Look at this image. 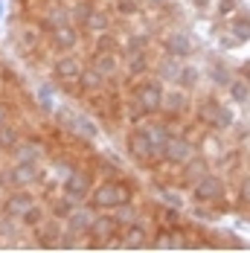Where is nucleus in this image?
Here are the masks:
<instances>
[{
	"label": "nucleus",
	"mask_w": 250,
	"mask_h": 253,
	"mask_svg": "<svg viewBox=\"0 0 250 253\" xmlns=\"http://www.w3.org/2000/svg\"><path fill=\"white\" fill-rule=\"evenodd\" d=\"M38 152H41L38 146H24V149H21V154H18V157H21V163H32V160L38 157Z\"/></svg>",
	"instance_id": "25"
},
{
	"label": "nucleus",
	"mask_w": 250,
	"mask_h": 253,
	"mask_svg": "<svg viewBox=\"0 0 250 253\" xmlns=\"http://www.w3.org/2000/svg\"><path fill=\"white\" fill-rule=\"evenodd\" d=\"M177 73H180V61H166L163 70H160L163 79H175V82H177Z\"/></svg>",
	"instance_id": "22"
},
{
	"label": "nucleus",
	"mask_w": 250,
	"mask_h": 253,
	"mask_svg": "<svg viewBox=\"0 0 250 253\" xmlns=\"http://www.w3.org/2000/svg\"><path fill=\"white\" fill-rule=\"evenodd\" d=\"M224 195V183L218 175H204L201 180H195V198L198 201H218Z\"/></svg>",
	"instance_id": "2"
},
{
	"label": "nucleus",
	"mask_w": 250,
	"mask_h": 253,
	"mask_svg": "<svg viewBox=\"0 0 250 253\" xmlns=\"http://www.w3.org/2000/svg\"><path fill=\"white\" fill-rule=\"evenodd\" d=\"M151 3H166V0H151Z\"/></svg>",
	"instance_id": "33"
},
{
	"label": "nucleus",
	"mask_w": 250,
	"mask_h": 253,
	"mask_svg": "<svg viewBox=\"0 0 250 253\" xmlns=\"http://www.w3.org/2000/svg\"><path fill=\"white\" fill-rule=\"evenodd\" d=\"M3 120H6V111H3V108H0V126H3Z\"/></svg>",
	"instance_id": "32"
},
{
	"label": "nucleus",
	"mask_w": 250,
	"mask_h": 253,
	"mask_svg": "<svg viewBox=\"0 0 250 253\" xmlns=\"http://www.w3.org/2000/svg\"><path fill=\"white\" fill-rule=\"evenodd\" d=\"M198 82V70L195 67H180V73H177V84L180 87H192Z\"/></svg>",
	"instance_id": "17"
},
{
	"label": "nucleus",
	"mask_w": 250,
	"mask_h": 253,
	"mask_svg": "<svg viewBox=\"0 0 250 253\" xmlns=\"http://www.w3.org/2000/svg\"><path fill=\"white\" fill-rule=\"evenodd\" d=\"M146 134H149V143H151V154L154 157H163L166 154V146H169V131L163 126H151V128H146Z\"/></svg>",
	"instance_id": "6"
},
{
	"label": "nucleus",
	"mask_w": 250,
	"mask_h": 253,
	"mask_svg": "<svg viewBox=\"0 0 250 253\" xmlns=\"http://www.w3.org/2000/svg\"><path fill=\"white\" fill-rule=\"evenodd\" d=\"M169 163H175V166H183V163H189L192 157H195V149L186 143V140H180V137H172L169 140V146H166V154H163Z\"/></svg>",
	"instance_id": "4"
},
{
	"label": "nucleus",
	"mask_w": 250,
	"mask_h": 253,
	"mask_svg": "<svg viewBox=\"0 0 250 253\" xmlns=\"http://www.w3.org/2000/svg\"><path fill=\"white\" fill-rule=\"evenodd\" d=\"M12 180H15V183H29V180H35V166H32V163H21V166L12 172Z\"/></svg>",
	"instance_id": "14"
},
{
	"label": "nucleus",
	"mask_w": 250,
	"mask_h": 253,
	"mask_svg": "<svg viewBox=\"0 0 250 253\" xmlns=\"http://www.w3.org/2000/svg\"><path fill=\"white\" fill-rule=\"evenodd\" d=\"M114 230H117V221H111V218H93V224H90V239H93V242H108V239L114 236Z\"/></svg>",
	"instance_id": "9"
},
{
	"label": "nucleus",
	"mask_w": 250,
	"mask_h": 253,
	"mask_svg": "<svg viewBox=\"0 0 250 253\" xmlns=\"http://www.w3.org/2000/svg\"><path fill=\"white\" fill-rule=\"evenodd\" d=\"M204 120H209L215 128H227L233 123V114H230V108H221V105H215V102H204Z\"/></svg>",
	"instance_id": "5"
},
{
	"label": "nucleus",
	"mask_w": 250,
	"mask_h": 253,
	"mask_svg": "<svg viewBox=\"0 0 250 253\" xmlns=\"http://www.w3.org/2000/svg\"><path fill=\"white\" fill-rule=\"evenodd\" d=\"M125 248H143L146 245V233L140 227H131L128 233H125V242H123Z\"/></svg>",
	"instance_id": "15"
},
{
	"label": "nucleus",
	"mask_w": 250,
	"mask_h": 253,
	"mask_svg": "<svg viewBox=\"0 0 250 253\" xmlns=\"http://www.w3.org/2000/svg\"><path fill=\"white\" fill-rule=\"evenodd\" d=\"M55 35H58V38H55V41H58V47H73V44H76V29H70V26H61Z\"/></svg>",
	"instance_id": "18"
},
{
	"label": "nucleus",
	"mask_w": 250,
	"mask_h": 253,
	"mask_svg": "<svg viewBox=\"0 0 250 253\" xmlns=\"http://www.w3.org/2000/svg\"><path fill=\"white\" fill-rule=\"evenodd\" d=\"M67 224H70V230H76V233L90 230V224H93V215H90L87 210H79V212H70V215H67Z\"/></svg>",
	"instance_id": "12"
},
{
	"label": "nucleus",
	"mask_w": 250,
	"mask_h": 253,
	"mask_svg": "<svg viewBox=\"0 0 250 253\" xmlns=\"http://www.w3.org/2000/svg\"><path fill=\"white\" fill-rule=\"evenodd\" d=\"M166 47L172 52V58H186V55L192 52V38H189L186 32H175V35L166 41Z\"/></svg>",
	"instance_id": "7"
},
{
	"label": "nucleus",
	"mask_w": 250,
	"mask_h": 253,
	"mask_svg": "<svg viewBox=\"0 0 250 253\" xmlns=\"http://www.w3.org/2000/svg\"><path fill=\"white\" fill-rule=\"evenodd\" d=\"M87 26H96V29H102V26H105V18H102V15H96V18H87Z\"/></svg>",
	"instance_id": "29"
},
{
	"label": "nucleus",
	"mask_w": 250,
	"mask_h": 253,
	"mask_svg": "<svg viewBox=\"0 0 250 253\" xmlns=\"http://www.w3.org/2000/svg\"><path fill=\"white\" fill-rule=\"evenodd\" d=\"M6 210H9V215H26L32 210V198L29 195H12L9 204H6Z\"/></svg>",
	"instance_id": "13"
},
{
	"label": "nucleus",
	"mask_w": 250,
	"mask_h": 253,
	"mask_svg": "<svg viewBox=\"0 0 250 253\" xmlns=\"http://www.w3.org/2000/svg\"><path fill=\"white\" fill-rule=\"evenodd\" d=\"M239 198H242L245 204H250V177H245V180H242V189H239Z\"/></svg>",
	"instance_id": "27"
},
{
	"label": "nucleus",
	"mask_w": 250,
	"mask_h": 253,
	"mask_svg": "<svg viewBox=\"0 0 250 253\" xmlns=\"http://www.w3.org/2000/svg\"><path fill=\"white\" fill-rule=\"evenodd\" d=\"M163 105H166L169 111H180V105H186V96H183L180 90H177V93H169V96L163 99Z\"/></svg>",
	"instance_id": "20"
},
{
	"label": "nucleus",
	"mask_w": 250,
	"mask_h": 253,
	"mask_svg": "<svg viewBox=\"0 0 250 253\" xmlns=\"http://www.w3.org/2000/svg\"><path fill=\"white\" fill-rule=\"evenodd\" d=\"M207 175V160H201V157H192L189 163H183V177L186 180H201V177Z\"/></svg>",
	"instance_id": "11"
},
{
	"label": "nucleus",
	"mask_w": 250,
	"mask_h": 253,
	"mask_svg": "<svg viewBox=\"0 0 250 253\" xmlns=\"http://www.w3.org/2000/svg\"><path fill=\"white\" fill-rule=\"evenodd\" d=\"M125 201H128V192L120 183H102L93 192V204L96 207H123Z\"/></svg>",
	"instance_id": "1"
},
{
	"label": "nucleus",
	"mask_w": 250,
	"mask_h": 253,
	"mask_svg": "<svg viewBox=\"0 0 250 253\" xmlns=\"http://www.w3.org/2000/svg\"><path fill=\"white\" fill-rule=\"evenodd\" d=\"M245 76H248V84H250V64H245Z\"/></svg>",
	"instance_id": "31"
},
{
	"label": "nucleus",
	"mask_w": 250,
	"mask_h": 253,
	"mask_svg": "<svg viewBox=\"0 0 250 253\" xmlns=\"http://www.w3.org/2000/svg\"><path fill=\"white\" fill-rule=\"evenodd\" d=\"M55 212H58V215H70V212H73V207H70V204H58V207H55Z\"/></svg>",
	"instance_id": "30"
},
{
	"label": "nucleus",
	"mask_w": 250,
	"mask_h": 253,
	"mask_svg": "<svg viewBox=\"0 0 250 253\" xmlns=\"http://www.w3.org/2000/svg\"><path fill=\"white\" fill-rule=\"evenodd\" d=\"M79 128H82V134H90V137L96 134V126H93V123H87V120H79Z\"/></svg>",
	"instance_id": "28"
},
{
	"label": "nucleus",
	"mask_w": 250,
	"mask_h": 253,
	"mask_svg": "<svg viewBox=\"0 0 250 253\" xmlns=\"http://www.w3.org/2000/svg\"><path fill=\"white\" fill-rule=\"evenodd\" d=\"M96 70H99L102 76H111V73L117 70V61H114V55H99V58H96Z\"/></svg>",
	"instance_id": "19"
},
{
	"label": "nucleus",
	"mask_w": 250,
	"mask_h": 253,
	"mask_svg": "<svg viewBox=\"0 0 250 253\" xmlns=\"http://www.w3.org/2000/svg\"><path fill=\"white\" fill-rule=\"evenodd\" d=\"M143 70H146V55L131 58V73H143Z\"/></svg>",
	"instance_id": "26"
},
{
	"label": "nucleus",
	"mask_w": 250,
	"mask_h": 253,
	"mask_svg": "<svg viewBox=\"0 0 250 253\" xmlns=\"http://www.w3.org/2000/svg\"><path fill=\"white\" fill-rule=\"evenodd\" d=\"M15 140H18V134H15V128H9V126H0V146H15Z\"/></svg>",
	"instance_id": "21"
},
{
	"label": "nucleus",
	"mask_w": 250,
	"mask_h": 253,
	"mask_svg": "<svg viewBox=\"0 0 250 253\" xmlns=\"http://www.w3.org/2000/svg\"><path fill=\"white\" fill-rule=\"evenodd\" d=\"M99 82H102V73L96 67H93V73H84V76H82V84H84V87H99Z\"/></svg>",
	"instance_id": "23"
},
{
	"label": "nucleus",
	"mask_w": 250,
	"mask_h": 253,
	"mask_svg": "<svg viewBox=\"0 0 250 253\" xmlns=\"http://www.w3.org/2000/svg\"><path fill=\"white\" fill-rule=\"evenodd\" d=\"M163 87L157 84V82H149V84H143L140 90H137V102H140V108L143 111H149V114H154V111H160L163 108Z\"/></svg>",
	"instance_id": "3"
},
{
	"label": "nucleus",
	"mask_w": 250,
	"mask_h": 253,
	"mask_svg": "<svg viewBox=\"0 0 250 253\" xmlns=\"http://www.w3.org/2000/svg\"><path fill=\"white\" fill-rule=\"evenodd\" d=\"M131 154L140 157V160L154 157V154H151V143H149V134H146V131H137V134L131 137Z\"/></svg>",
	"instance_id": "10"
},
{
	"label": "nucleus",
	"mask_w": 250,
	"mask_h": 253,
	"mask_svg": "<svg viewBox=\"0 0 250 253\" xmlns=\"http://www.w3.org/2000/svg\"><path fill=\"white\" fill-rule=\"evenodd\" d=\"M64 192H67L70 201H82V198L87 195V177L82 175V172L70 175L67 177V183H64Z\"/></svg>",
	"instance_id": "8"
},
{
	"label": "nucleus",
	"mask_w": 250,
	"mask_h": 253,
	"mask_svg": "<svg viewBox=\"0 0 250 253\" xmlns=\"http://www.w3.org/2000/svg\"><path fill=\"white\" fill-rule=\"evenodd\" d=\"M55 70H58V76H70V79H79V64H76V58H61Z\"/></svg>",
	"instance_id": "16"
},
{
	"label": "nucleus",
	"mask_w": 250,
	"mask_h": 253,
	"mask_svg": "<svg viewBox=\"0 0 250 253\" xmlns=\"http://www.w3.org/2000/svg\"><path fill=\"white\" fill-rule=\"evenodd\" d=\"M230 87H233V96H236L239 102H245L250 96V90H248V84H245V82H233Z\"/></svg>",
	"instance_id": "24"
}]
</instances>
